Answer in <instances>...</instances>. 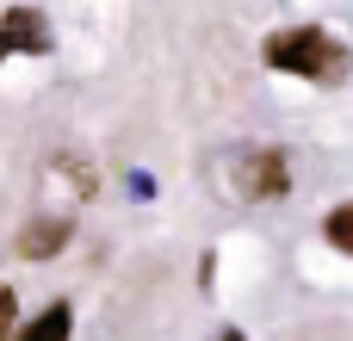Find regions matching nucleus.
<instances>
[{
	"label": "nucleus",
	"mask_w": 353,
	"mask_h": 341,
	"mask_svg": "<svg viewBox=\"0 0 353 341\" xmlns=\"http://www.w3.org/2000/svg\"><path fill=\"white\" fill-rule=\"evenodd\" d=\"M68 236H74V224H68V217H43V224H31V230L19 236V255H25V261H43V255L68 249Z\"/></svg>",
	"instance_id": "4"
},
{
	"label": "nucleus",
	"mask_w": 353,
	"mask_h": 341,
	"mask_svg": "<svg viewBox=\"0 0 353 341\" xmlns=\"http://www.w3.org/2000/svg\"><path fill=\"white\" fill-rule=\"evenodd\" d=\"M19 335V323H12V292L0 286V341H12Z\"/></svg>",
	"instance_id": "7"
},
{
	"label": "nucleus",
	"mask_w": 353,
	"mask_h": 341,
	"mask_svg": "<svg viewBox=\"0 0 353 341\" xmlns=\"http://www.w3.org/2000/svg\"><path fill=\"white\" fill-rule=\"evenodd\" d=\"M68 329H74V311H68V304H50L37 323H25L12 341H68Z\"/></svg>",
	"instance_id": "5"
},
{
	"label": "nucleus",
	"mask_w": 353,
	"mask_h": 341,
	"mask_svg": "<svg viewBox=\"0 0 353 341\" xmlns=\"http://www.w3.org/2000/svg\"><path fill=\"white\" fill-rule=\"evenodd\" d=\"M50 43H56V37H50V19H43V12L12 6V12L0 19V62H6V56H19V50H25V56H43Z\"/></svg>",
	"instance_id": "2"
},
{
	"label": "nucleus",
	"mask_w": 353,
	"mask_h": 341,
	"mask_svg": "<svg viewBox=\"0 0 353 341\" xmlns=\"http://www.w3.org/2000/svg\"><path fill=\"white\" fill-rule=\"evenodd\" d=\"M217 341H242V335H236V329H223V335H217Z\"/></svg>",
	"instance_id": "8"
},
{
	"label": "nucleus",
	"mask_w": 353,
	"mask_h": 341,
	"mask_svg": "<svg viewBox=\"0 0 353 341\" xmlns=\"http://www.w3.org/2000/svg\"><path fill=\"white\" fill-rule=\"evenodd\" d=\"M242 180H248V186H242L248 199H279V193L292 186V174H285V155H279V149H261V155L242 168Z\"/></svg>",
	"instance_id": "3"
},
{
	"label": "nucleus",
	"mask_w": 353,
	"mask_h": 341,
	"mask_svg": "<svg viewBox=\"0 0 353 341\" xmlns=\"http://www.w3.org/2000/svg\"><path fill=\"white\" fill-rule=\"evenodd\" d=\"M261 62H267V68H285V75H304V81H323V87H341L347 68H353L347 43H335L323 25H285V31H267Z\"/></svg>",
	"instance_id": "1"
},
{
	"label": "nucleus",
	"mask_w": 353,
	"mask_h": 341,
	"mask_svg": "<svg viewBox=\"0 0 353 341\" xmlns=\"http://www.w3.org/2000/svg\"><path fill=\"white\" fill-rule=\"evenodd\" d=\"M323 230H329V242H335L341 255H353V205H335V211L323 217Z\"/></svg>",
	"instance_id": "6"
}]
</instances>
